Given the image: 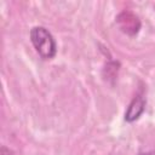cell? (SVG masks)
Wrapping results in <instances>:
<instances>
[{"mask_svg":"<svg viewBox=\"0 0 155 155\" xmlns=\"http://www.w3.org/2000/svg\"><path fill=\"white\" fill-rule=\"evenodd\" d=\"M116 23L121 31L130 36L136 35L140 29V21L138 16H136L131 11H122L121 13H119L116 17Z\"/></svg>","mask_w":155,"mask_h":155,"instance_id":"2","label":"cell"},{"mask_svg":"<svg viewBox=\"0 0 155 155\" xmlns=\"http://www.w3.org/2000/svg\"><path fill=\"white\" fill-rule=\"evenodd\" d=\"M139 155H151V153H142V154H139Z\"/></svg>","mask_w":155,"mask_h":155,"instance_id":"5","label":"cell"},{"mask_svg":"<svg viewBox=\"0 0 155 155\" xmlns=\"http://www.w3.org/2000/svg\"><path fill=\"white\" fill-rule=\"evenodd\" d=\"M145 98L143 97L142 93H137L131 103L127 107V110L125 111V121L126 122H133L139 119V116L144 113L145 110Z\"/></svg>","mask_w":155,"mask_h":155,"instance_id":"3","label":"cell"},{"mask_svg":"<svg viewBox=\"0 0 155 155\" xmlns=\"http://www.w3.org/2000/svg\"><path fill=\"white\" fill-rule=\"evenodd\" d=\"M30 41L42 59H52L57 53V44L52 34L41 25L30 29Z\"/></svg>","mask_w":155,"mask_h":155,"instance_id":"1","label":"cell"},{"mask_svg":"<svg viewBox=\"0 0 155 155\" xmlns=\"http://www.w3.org/2000/svg\"><path fill=\"white\" fill-rule=\"evenodd\" d=\"M1 155H13V151L11 149H8L7 147L2 145L1 147Z\"/></svg>","mask_w":155,"mask_h":155,"instance_id":"4","label":"cell"}]
</instances>
